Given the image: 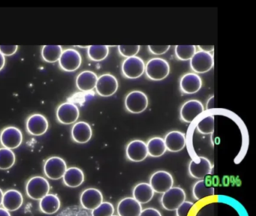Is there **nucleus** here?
<instances>
[{"instance_id": "1", "label": "nucleus", "mask_w": 256, "mask_h": 216, "mask_svg": "<svg viewBox=\"0 0 256 216\" xmlns=\"http://www.w3.org/2000/svg\"><path fill=\"white\" fill-rule=\"evenodd\" d=\"M145 72L148 78L152 80H162L168 76L170 66L164 58H151L145 64Z\"/></svg>"}, {"instance_id": "2", "label": "nucleus", "mask_w": 256, "mask_h": 216, "mask_svg": "<svg viewBox=\"0 0 256 216\" xmlns=\"http://www.w3.org/2000/svg\"><path fill=\"white\" fill-rule=\"evenodd\" d=\"M50 184L42 176H34L28 180L26 184V193L31 199L40 200L50 192Z\"/></svg>"}, {"instance_id": "3", "label": "nucleus", "mask_w": 256, "mask_h": 216, "mask_svg": "<svg viewBox=\"0 0 256 216\" xmlns=\"http://www.w3.org/2000/svg\"><path fill=\"white\" fill-rule=\"evenodd\" d=\"M149 100L144 92L134 90L127 94L125 99V106L127 110L132 114H138L148 108Z\"/></svg>"}, {"instance_id": "4", "label": "nucleus", "mask_w": 256, "mask_h": 216, "mask_svg": "<svg viewBox=\"0 0 256 216\" xmlns=\"http://www.w3.org/2000/svg\"><path fill=\"white\" fill-rule=\"evenodd\" d=\"M186 193L179 187H172L163 194L161 202L163 208L168 211H174L186 200Z\"/></svg>"}, {"instance_id": "5", "label": "nucleus", "mask_w": 256, "mask_h": 216, "mask_svg": "<svg viewBox=\"0 0 256 216\" xmlns=\"http://www.w3.org/2000/svg\"><path fill=\"white\" fill-rule=\"evenodd\" d=\"M66 170V163L62 158L53 156L49 158L44 162V172L46 176L50 180H60Z\"/></svg>"}, {"instance_id": "6", "label": "nucleus", "mask_w": 256, "mask_h": 216, "mask_svg": "<svg viewBox=\"0 0 256 216\" xmlns=\"http://www.w3.org/2000/svg\"><path fill=\"white\" fill-rule=\"evenodd\" d=\"M122 74L128 79H137L145 72V64L140 57L132 56L124 60L122 64Z\"/></svg>"}, {"instance_id": "7", "label": "nucleus", "mask_w": 256, "mask_h": 216, "mask_svg": "<svg viewBox=\"0 0 256 216\" xmlns=\"http://www.w3.org/2000/svg\"><path fill=\"white\" fill-rule=\"evenodd\" d=\"M0 142L4 148L14 150L22 145L23 142V134L18 128L8 126L0 134Z\"/></svg>"}, {"instance_id": "8", "label": "nucleus", "mask_w": 256, "mask_h": 216, "mask_svg": "<svg viewBox=\"0 0 256 216\" xmlns=\"http://www.w3.org/2000/svg\"><path fill=\"white\" fill-rule=\"evenodd\" d=\"M214 66V56L209 52L198 51L190 60V67L196 73H206L210 70Z\"/></svg>"}, {"instance_id": "9", "label": "nucleus", "mask_w": 256, "mask_h": 216, "mask_svg": "<svg viewBox=\"0 0 256 216\" xmlns=\"http://www.w3.org/2000/svg\"><path fill=\"white\" fill-rule=\"evenodd\" d=\"M82 62V58L80 52L72 48H68L62 51L59 60L61 68L67 72H76L80 68Z\"/></svg>"}, {"instance_id": "10", "label": "nucleus", "mask_w": 256, "mask_h": 216, "mask_svg": "<svg viewBox=\"0 0 256 216\" xmlns=\"http://www.w3.org/2000/svg\"><path fill=\"white\" fill-rule=\"evenodd\" d=\"M118 86L119 84L118 80L114 75L104 74L98 78L96 90L100 96L110 97L116 93Z\"/></svg>"}, {"instance_id": "11", "label": "nucleus", "mask_w": 256, "mask_h": 216, "mask_svg": "<svg viewBox=\"0 0 256 216\" xmlns=\"http://www.w3.org/2000/svg\"><path fill=\"white\" fill-rule=\"evenodd\" d=\"M150 184L154 192L164 194L173 187L174 178L167 171H157L150 177Z\"/></svg>"}, {"instance_id": "12", "label": "nucleus", "mask_w": 256, "mask_h": 216, "mask_svg": "<svg viewBox=\"0 0 256 216\" xmlns=\"http://www.w3.org/2000/svg\"><path fill=\"white\" fill-rule=\"evenodd\" d=\"M80 111L74 104L65 102L61 104L56 110V118L60 122L64 124H71L79 118Z\"/></svg>"}, {"instance_id": "13", "label": "nucleus", "mask_w": 256, "mask_h": 216, "mask_svg": "<svg viewBox=\"0 0 256 216\" xmlns=\"http://www.w3.org/2000/svg\"><path fill=\"white\" fill-rule=\"evenodd\" d=\"M26 130L34 136H41L48 129V121L44 116L40 114L31 115L26 120Z\"/></svg>"}, {"instance_id": "14", "label": "nucleus", "mask_w": 256, "mask_h": 216, "mask_svg": "<svg viewBox=\"0 0 256 216\" xmlns=\"http://www.w3.org/2000/svg\"><path fill=\"white\" fill-rule=\"evenodd\" d=\"M204 110L203 104L198 100H190L181 106L180 118L185 122L190 123Z\"/></svg>"}, {"instance_id": "15", "label": "nucleus", "mask_w": 256, "mask_h": 216, "mask_svg": "<svg viewBox=\"0 0 256 216\" xmlns=\"http://www.w3.org/2000/svg\"><path fill=\"white\" fill-rule=\"evenodd\" d=\"M80 201L84 208L94 210L103 202L102 194L98 189L90 188L82 192Z\"/></svg>"}, {"instance_id": "16", "label": "nucleus", "mask_w": 256, "mask_h": 216, "mask_svg": "<svg viewBox=\"0 0 256 216\" xmlns=\"http://www.w3.org/2000/svg\"><path fill=\"white\" fill-rule=\"evenodd\" d=\"M190 175L196 178H204L212 171V164L205 157H199L198 160H192L188 166Z\"/></svg>"}, {"instance_id": "17", "label": "nucleus", "mask_w": 256, "mask_h": 216, "mask_svg": "<svg viewBox=\"0 0 256 216\" xmlns=\"http://www.w3.org/2000/svg\"><path fill=\"white\" fill-rule=\"evenodd\" d=\"M126 156L133 162H140L148 156L146 144L140 140H134L126 147Z\"/></svg>"}, {"instance_id": "18", "label": "nucleus", "mask_w": 256, "mask_h": 216, "mask_svg": "<svg viewBox=\"0 0 256 216\" xmlns=\"http://www.w3.org/2000/svg\"><path fill=\"white\" fill-rule=\"evenodd\" d=\"M202 86V80L196 73H187L181 78L180 87L186 94L198 92Z\"/></svg>"}, {"instance_id": "19", "label": "nucleus", "mask_w": 256, "mask_h": 216, "mask_svg": "<svg viewBox=\"0 0 256 216\" xmlns=\"http://www.w3.org/2000/svg\"><path fill=\"white\" fill-rule=\"evenodd\" d=\"M164 141L167 150L172 152L181 151L186 144V135L178 130L168 132L166 134Z\"/></svg>"}, {"instance_id": "20", "label": "nucleus", "mask_w": 256, "mask_h": 216, "mask_svg": "<svg viewBox=\"0 0 256 216\" xmlns=\"http://www.w3.org/2000/svg\"><path fill=\"white\" fill-rule=\"evenodd\" d=\"M24 198L19 190L10 189L4 192L2 205L8 212H14L19 210L23 205Z\"/></svg>"}, {"instance_id": "21", "label": "nucleus", "mask_w": 256, "mask_h": 216, "mask_svg": "<svg viewBox=\"0 0 256 216\" xmlns=\"http://www.w3.org/2000/svg\"><path fill=\"white\" fill-rule=\"evenodd\" d=\"M92 135L91 126L86 122H78L72 128V138L78 144H84L89 142Z\"/></svg>"}, {"instance_id": "22", "label": "nucleus", "mask_w": 256, "mask_h": 216, "mask_svg": "<svg viewBox=\"0 0 256 216\" xmlns=\"http://www.w3.org/2000/svg\"><path fill=\"white\" fill-rule=\"evenodd\" d=\"M142 211V205L133 198H124L118 206L119 216H139Z\"/></svg>"}, {"instance_id": "23", "label": "nucleus", "mask_w": 256, "mask_h": 216, "mask_svg": "<svg viewBox=\"0 0 256 216\" xmlns=\"http://www.w3.org/2000/svg\"><path fill=\"white\" fill-rule=\"evenodd\" d=\"M97 80H98V76L95 72H91V70H84V72H80L78 75L77 79H76V85L80 91H92L96 88Z\"/></svg>"}, {"instance_id": "24", "label": "nucleus", "mask_w": 256, "mask_h": 216, "mask_svg": "<svg viewBox=\"0 0 256 216\" xmlns=\"http://www.w3.org/2000/svg\"><path fill=\"white\" fill-rule=\"evenodd\" d=\"M84 174L82 169L76 166L67 168L62 176L64 184L70 188H78L84 182Z\"/></svg>"}, {"instance_id": "25", "label": "nucleus", "mask_w": 256, "mask_h": 216, "mask_svg": "<svg viewBox=\"0 0 256 216\" xmlns=\"http://www.w3.org/2000/svg\"><path fill=\"white\" fill-rule=\"evenodd\" d=\"M60 200L54 194H48L40 200V208L44 214H53L58 212L60 208Z\"/></svg>"}, {"instance_id": "26", "label": "nucleus", "mask_w": 256, "mask_h": 216, "mask_svg": "<svg viewBox=\"0 0 256 216\" xmlns=\"http://www.w3.org/2000/svg\"><path fill=\"white\" fill-rule=\"evenodd\" d=\"M154 190L150 184L146 182L140 183L134 187L133 196L140 204H146L154 198Z\"/></svg>"}, {"instance_id": "27", "label": "nucleus", "mask_w": 256, "mask_h": 216, "mask_svg": "<svg viewBox=\"0 0 256 216\" xmlns=\"http://www.w3.org/2000/svg\"><path fill=\"white\" fill-rule=\"evenodd\" d=\"M146 147H148V154L155 158L162 156L167 150L164 139L158 136L149 140L146 144Z\"/></svg>"}, {"instance_id": "28", "label": "nucleus", "mask_w": 256, "mask_h": 216, "mask_svg": "<svg viewBox=\"0 0 256 216\" xmlns=\"http://www.w3.org/2000/svg\"><path fill=\"white\" fill-rule=\"evenodd\" d=\"M62 51L60 45H44L42 50V56L47 62H56L59 61Z\"/></svg>"}, {"instance_id": "29", "label": "nucleus", "mask_w": 256, "mask_h": 216, "mask_svg": "<svg viewBox=\"0 0 256 216\" xmlns=\"http://www.w3.org/2000/svg\"><path fill=\"white\" fill-rule=\"evenodd\" d=\"M215 194V189L212 186H208L204 180H200L194 184L193 187V195L197 200H202Z\"/></svg>"}, {"instance_id": "30", "label": "nucleus", "mask_w": 256, "mask_h": 216, "mask_svg": "<svg viewBox=\"0 0 256 216\" xmlns=\"http://www.w3.org/2000/svg\"><path fill=\"white\" fill-rule=\"evenodd\" d=\"M88 48V56L92 61H103L109 54V46L107 45H91Z\"/></svg>"}, {"instance_id": "31", "label": "nucleus", "mask_w": 256, "mask_h": 216, "mask_svg": "<svg viewBox=\"0 0 256 216\" xmlns=\"http://www.w3.org/2000/svg\"><path fill=\"white\" fill-rule=\"evenodd\" d=\"M16 157L14 152L10 148H0V170H8L16 163Z\"/></svg>"}, {"instance_id": "32", "label": "nucleus", "mask_w": 256, "mask_h": 216, "mask_svg": "<svg viewBox=\"0 0 256 216\" xmlns=\"http://www.w3.org/2000/svg\"><path fill=\"white\" fill-rule=\"evenodd\" d=\"M197 129L200 134H210L215 130V118L214 116L209 115L202 118L198 122Z\"/></svg>"}, {"instance_id": "33", "label": "nucleus", "mask_w": 256, "mask_h": 216, "mask_svg": "<svg viewBox=\"0 0 256 216\" xmlns=\"http://www.w3.org/2000/svg\"><path fill=\"white\" fill-rule=\"evenodd\" d=\"M196 52V46L194 45H176L175 46V54L182 61L191 60Z\"/></svg>"}, {"instance_id": "34", "label": "nucleus", "mask_w": 256, "mask_h": 216, "mask_svg": "<svg viewBox=\"0 0 256 216\" xmlns=\"http://www.w3.org/2000/svg\"><path fill=\"white\" fill-rule=\"evenodd\" d=\"M114 212V207L109 202H102L97 208L92 210V216H112Z\"/></svg>"}, {"instance_id": "35", "label": "nucleus", "mask_w": 256, "mask_h": 216, "mask_svg": "<svg viewBox=\"0 0 256 216\" xmlns=\"http://www.w3.org/2000/svg\"><path fill=\"white\" fill-rule=\"evenodd\" d=\"M140 48L139 45H119L118 50L122 56L130 58L136 56L140 50Z\"/></svg>"}, {"instance_id": "36", "label": "nucleus", "mask_w": 256, "mask_h": 216, "mask_svg": "<svg viewBox=\"0 0 256 216\" xmlns=\"http://www.w3.org/2000/svg\"><path fill=\"white\" fill-rule=\"evenodd\" d=\"M193 206V202L190 201H184L176 210V216H188L190 210Z\"/></svg>"}, {"instance_id": "37", "label": "nucleus", "mask_w": 256, "mask_h": 216, "mask_svg": "<svg viewBox=\"0 0 256 216\" xmlns=\"http://www.w3.org/2000/svg\"><path fill=\"white\" fill-rule=\"evenodd\" d=\"M170 45H149L148 49L151 54L155 55H162L168 52Z\"/></svg>"}, {"instance_id": "38", "label": "nucleus", "mask_w": 256, "mask_h": 216, "mask_svg": "<svg viewBox=\"0 0 256 216\" xmlns=\"http://www.w3.org/2000/svg\"><path fill=\"white\" fill-rule=\"evenodd\" d=\"M18 49V45H0V52L6 56L14 55Z\"/></svg>"}, {"instance_id": "39", "label": "nucleus", "mask_w": 256, "mask_h": 216, "mask_svg": "<svg viewBox=\"0 0 256 216\" xmlns=\"http://www.w3.org/2000/svg\"><path fill=\"white\" fill-rule=\"evenodd\" d=\"M139 216H162L161 213L154 208H148L142 210Z\"/></svg>"}, {"instance_id": "40", "label": "nucleus", "mask_w": 256, "mask_h": 216, "mask_svg": "<svg viewBox=\"0 0 256 216\" xmlns=\"http://www.w3.org/2000/svg\"><path fill=\"white\" fill-rule=\"evenodd\" d=\"M198 48H199V49L200 50V51H203V52H210L214 50V45H199L198 46Z\"/></svg>"}, {"instance_id": "41", "label": "nucleus", "mask_w": 256, "mask_h": 216, "mask_svg": "<svg viewBox=\"0 0 256 216\" xmlns=\"http://www.w3.org/2000/svg\"><path fill=\"white\" fill-rule=\"evenodd\" d=\"M6 64V58L1 52H0V70L4 68Z\"/></svg>"}, {"instance_id": "42", "label": "nucleus", "mask_w": 256, "mask_h": 216, "mask_svg": "<svg viewBox=\"0 0 256 216\" xmlns=\"http://www.w3.org/2000/svg\"><path fill=\"white\" fill-rule=\"evenodd\" d=\"M214 96H212V97L208 100V104H206V108H208V109H212V108H214Z\"/></svg>"}, {"instance_id": "43", "label": "nucleus", "mask_w": 256, "mask_h": 216, "mask_svg": "<svg viewBox=\"0 0 256 216\" xmlns=\"http://www.w3.org/2000/svg\"><path fill=\"white\" fill-rule=\"evenodd\" d=\"M0 216H12L10 212L5 210L4 208L0 207Z\"/></svg>"}, {"instance_id": "44", "label": "nucleus", "mask_w": 256, "mask_h": 216, "mask_svg": "<svg viewBox=\"0 0 256 216\" xmlns=\"http://www.w3.org/2000/svg\"><path fill=\"white\" fill-rule=\"evenodd\" d=\"M4 192H2V189L0 188V206L2 205V198H4Z\"/></svg>"}, {"instance_id": "45", "label": "nucleus", "mask_w": 256, "mask_h": 216, "mask_svg": "<svg viewBox=\"0 0 256 216\" xmlns=\"http://www.w3.org/2000/svg\"></svg>"}]
</instances>
